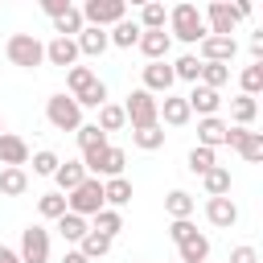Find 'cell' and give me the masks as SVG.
Masks as SVG:
<instances>
[{
	"instance_id": "44dd1931",
	"label": "cell",
	"mask_w": 263,
	"mask_h": 263,
	"mask_svg": "<svg viewBox=\"0 0 263 263\" xmlns=\"http://www.w3.org/2000/svg\"><path fill=\"white\" fill-rule=\"evenodd\" d=\"M74 45H78V53H86V58H99V53H103L111 41H107V29H90V25H86V29L74 37Z\"/></svg>"
},
{
	"instance_id": "74e56055",
	"label": "cell",
	"mask_w": 263,
	"mask_h": 263,
	"mask_svg": "<svg viewBox=\"0 0 263 263\" xmlns=\"http://www.w3.org/2000/svg\"><path fill=\"white\" fill-rule=\"evenodd\" d=\"M173 78H185V82L197 86V78H201V62H197L193 53H181V58L173 62Z\"/></svg>"
},
{
	"instance_id": "8fae6325",
	"label": "cell",
	"mask_w": 263,
	"mask_h": 263,
	"mask_svg": "<svg viewBox=\"0 0 263 263\" xmlns=\"http://www.w3.org/2000/svg\"><path fill=\"white\" fill-rule=\"evenodd\" d=\"M226 144H230V148H238V156H242V160H251V164H255V160H263V136H259V132L230 127V132H226Z\"/></svg>"
},
{
	"instance_id": "3957f363",
	"label": "cell",
	"mask_w": 263,
	"mask_h": 263,
	"mask_svg": "<svg viewBox=\"0 0 263 263\" xmlns=\"http://www.w3.org/2000/svg\"><path fill=\"white\" fill-rule=\"evenodd\" d=\"M103 210V181L99 177H86L78 189L66 193V214H78V218H95Z\"/></svg>"
},
{
	"instance_id": "bcb514c9",
	"label": "cell",
	"mask_w": 263,
	"mask_h": 263,
	"mask_svg": "<svg viewBox=\"0 0 263 263\" xmlns=\"http://www.w3.org/2000/svg\"><path fill=\"white\" fill-rule=\"evenodd\" d=\"M230 263H259V251L255 247H234L230 251Z\"/></svg>"
},
{
	"instance_id": "4fadbf2b",
	"label": "cell",
	"mask_w": 263,
	"mask_h": 263,
	"mask_svg": "<svg viewBox=\"0 0 263 263\" xmlns=\"http://www.w3.org/2000/svg\"><path fill=\"white\" fill-rule=\"evenodd\" d=\"M136 45L144 49V58H148V62H164V58H168V49H173V37H168L164 29H152V33L144 29Z\"/></svg>"
},
{
	"instance_id": "83f0119b",
	"label": "cell",
	"mask_w": 263,
	"mask_h": 263,
	"mask_svg": "<svg viewBox=\"0 0 263 263\" xmlns=\"http://www.w3.org/2000/svg\"><path fill=\"white\" fill-rule=\"evenodd\" d=\"M123 123H127V115H123L119 103H103V107H99V123H95V127H99L103 136H107V132H119Z\"/></svg>"
},
{
	"instance_id": "d6986e66",
	"label": "cell",
	"mask_w": 263,
	"mask_h": 263,
	"mask_svg": "<svg viewBox=\"0 0 263 263\" xmlns=\"http://www.w3.org/2000/svg\"><path fill=\"white\" fill-rule=\"evenodd\" d=\"M156 119H164L168 127H185V123H189V103H185V99H177V95H164V103H160Z\"/></svg>"
},
{
	"instance_id": "603a6c76",
	"label": "cell",
	"mask_w": 263,
	"mask_h": 263,
	"mask_svg": "<svg viewBox=\"0 0 263 263\" xmlns=\"http://www.w3.org/2000/svg\"><path fill=\"white\" fill-rule=\"evenodd\" d=\"M210 259V238L205 234H193L177 247V263H205Z\"/></svg>"
},
{
	"instance_id": "f35d334b",
	"label": "cell",
	"mask_w": 263,
	"mask_h": 263,
	"mask_svg": "<svg viewBox=\"0 0 263 263\" xmlns=\"http://www.w3.org/2000/svg\"><path fill=\"white\" fill-rule=\"evenodd\" d=\"M168 25V12H164V4H144L140 8V29H164Z\"/></svg>"
},
{
	"instance_id": "836d02e7",
	"label": "cell",
	"mask_w": 263,
	"mask_h": 263,
	"mask_svg": "<svg viewBox=\"0 0 263 263\" xmlns=\"http://www.w3.org/2000/svg\"><path fill=\"white\" fill-rule=\"evenodd\" d=\"M255 115H259V103H255L251 95H238V99H230V119H234L238 127H247Z\"/></svg>"
},
{
	"instance_id": "277c9868",
	"label": "cell",
	"mask_w": 263,
	"mask_h": 263,
	"mask_svg": "<svg viewBox=\"0 0 263 263\" xmlns=\"http://www.w3.org/2000/svg\"><path fill=\"white\" fill-rule=\"evenodd\" d=\"M4 53H8V62L21 66V70H33V66L45 62V45H41L33 33H12L8 45H4Z\"/></svg>"
},
{
	"instance_id": "b9f144b4",
	"label": "cell",
	"mask_w": 263,
	"mask_h": 263,
	"mask_svg": "<svg viewBox=\"0 0 263 263\" xmlns=\"http://www.w3.org/2000/svg\"><path fill=\"white\" fill-rule=\"evenodd\" d=\"M86 259H103L107 251H111V238H103V234H95V230H86L82 234V247H78Z\"/></svg>"
},
{
	"instance_id": "816d5d0a",
	"label": "cell",
	"mask_w": 263,
	"mask_h": 263,
	"mask_svg": "<svg viewBox=\"0 0 263 263\" xmlns=\"http://www.w3.org/2000/svg\"><path fill=\"white\" fill-rule=\"evenodd\" d=\"M0 136H4V119H0Z\"/></svg>"
},
{
	"instance_id": "2e32d148",
	"label": "cell",
	"mask_w": 263,
	"mask_h": 263,
	"mask_svg": "<svg viewBox=\"0 0 263 263\" xmlns=\"http://www.w3.org/2000/svg\"><path fill=\"white\" fill-rule=\"evenodd\" d=\"M205 218H210L214 226L230 230V226L238 222V205H234L230 197H210V201H205Z\"/></svg>"
},
{
	"instance_id": "484cf974",
	"label": "cell",
	"mask_w": 263,
	"mask_h": 263,
	"mask_svg": "<svg viewBox=\"0 0 263 263\" xmlns=\"http://www.w3.org/2000/svg\"><path fill=\"white\" fill-rule=\"evenodd\" d=\"M90 230H95V234H103V238H115V234L123 230V214H119V210H107V205H103V210L95 214V226H90Z\"/></svg>"
},
{
	"instance_id": "5b68a950",
	"label": "cell",
	"mask_w": 263,
	"mask_h": 263,
	"mask_svg": "<svg viewBox=\"0 0 263 263\" xmlns=\"http://www.w3.org/2000/svg\"><path fill=\"white\" fill-rule=\"evenodd\" d=\"M45 119H49L58 132H78V127H82V107H78L70 95H49V99H45Z\"/></svg>"
},
{
	"instance_id": "7a4b0ae2",
	"label": "cell",
	"mask_w": 263,
	"mask_h": 263,
	"mask_svg": "<svg viewBox=\"0 0 263 263\" xmlns=\"http://www.w3.org/2000/svg\"><path fill=\"white\" fill-rule=\"evenodd\" d=\"M123 160H127V152L123 148H115V144H107V148H95V152H82V168H86V177H123Z\"/></svg>"
},
{
	"instance_id": "4dcf8cb0",
	"label": "cell",
	"mask_w": 263,
	"mask_h": 263,
	"mask_svg": "<svg viewBox=\"0 0 263 263\" xmlns=\"http://www.w3.org/2000/svg\"><path fill=\"white\" fill-rule=\"evenodd\" d=\"M201 185H205V193H210V197H226V193H230V168L214 164V168L201 177Z\"/></svg>"
},
{
	"instance_id": "4316f807",
	"label": "cell",
	"mask_w": 263,
	"mask_h": 263,
	"mask_svg": "<svg viewBox=\"0 0 263 263\" xmlns=\"http://www.w3.org/2000/svg\"><path fill=\"white\" fill-rule=\"evenodd\" d=\"M29 189V173L25 168H0V193L4 197H21Z\"/></svg>"
},
{
	"instance_id": "ac0fdd59",
	"label": "cell",
	"mask_w": 263,
	"mask_h": 263,
	"mask_svg": "<svg viewBox=\"0 0 263 263\" xmlns=\"http://www.w3.org/2000/svg\"><path fill=\"white\" fill-rule=\"evenodd\" d=\"M226 132H230V123H222L218 115L197 119V144H201V148H218V144H226Z\"/></svg>"
},
{
	"instance_id": "e575fe53",
	"label": "cell",
	"mask_w": 263,
	"mask_h": 263,
	"mask_svg": "<svg viewBox=\"0 0 263 263\" xmlns=\"http://www.w3.org/2000/svg\"><path fill=\"white\" fill-rule=\"evenodd\" d=\"M86 230H90V226H86V218H78V214H62V218H58V234H62L66 242H82Z\"/></svg>"
},
{
	"instance_id": "1f68e13d",
	"label": "cell",
	"mask_w": 263,
	"mask_h": 263,
	"mask_svg": "<svg viewBox=\"0 0 263 263\" xmlns=\"http://www.w3.org/2000/svg\"><path fill=\"white\" fill-rule=\"evenodd\" d=\"M82 29H86V25H82V12H78L74 4H70V8H66L58 21H53V33H58V37H78Z\"/></svg>"
},
{
	"instance_id": "cb8c5ba5",
	"label": "cell",
	"mask_w": 263,
	"mask_h": 263,
	"mask_svg": "<svg viewBox=\"0 0 263 263\" xmlns=\"http://www.w3.org/2000/svg\"><path fill=\"white\" fill-rule=\"evenodd\" d=\"M140 33H144V29H140L136 21H127V16H123L119 25H111V33H107V41H111V45H119V49H132V45L140 41Z\"/></svg>"
},
{
	"instance_id": "9c48e42d",
	"label": "cell",
	"mask_w": 263,
	"mask_h": 263,
	"mask_svg": "<svg viewBox=\"0 0 263 263\" xmlns=\"http://www.w3.org/2000/svg\"><path fill=\"white\" fill-rule=\"evenodd\" d=\"M205 33L210 37H230L234 33V25H238V12H234V4H226V0H214L210 8H205Z\"/></svg>"
},
{
	"instance_id": "6da1fadb",
	"label": "cell",
	"mask_w": 263,
	"mask_h": 263,
	"mask_svg": "<svg viewBox=\"0 0 263 263\" xmlns=\"http://www.w3.org/2000/svg\"><path fill=\"white\" fill-rule=\"evenodd\" d=\"M168 37H177V41H185V45H197V41H205L210 33H205V21H201V12H197V4H177L173 12H168Z\"/></svg>"
},
{
	"instance_id": "681fc988",
	"label": "cell",
	"mask_w": 263,
	"mask_h": 263,
	"mask_svg": "<svg viewBox=\"0 0 263 263\" xmlns=\"http://www.w3.org/2000/svg\"><path fill=\"white\" fill-rule=\"evenodd\" d=\"M62 263H90V259H86L82 251H66V255H62Z\"/></svg>"
},
{
	"instance_id": "7dc6e473",
	"label": "cell",
	"mask_w": 263,
	"mask_h": 263,
	"mask_svg": "<svg viewBox=\"0 0 263 263\" xmlns=\"http://www.w3.org/2000/svg\"><path fill=\"white\" fill-rule=\"evenodd\" d=\"M41 8H45V16H49V21H58V16L70 8V0H41Z\"/></svg>"
},
{
	"instance_id": "8992f818",
	"label": "cell",
	"mask_w": 263,
	"mask_h": 263,
	"mask_svg": "<svg viewBox=\"0 0 263 263\" xmlns=\"http://www.w3.org/2000/svg\"><path fill=\"white\" fill-rule=\"evenodd\" d=\"M78 12H82V25L107 29V25H119V21L127 16V4H123V0H86Z\"/></svg>"
},
{
	"instance_id": "f1b7e54d",
	"label": "cell",
	"mask_w": 263,
	"mask_h": 263,
	"mask_svg": "<svg viewBox=\"0 0 263 263\" xmlns=\"http://www.w3.org/2000/svg\"><path fill=\"white\" fill-rule=\"evenodd\" d=\"M132 144L144 148V152H156V148H164V127H160V123H152V127H136V132H132Z\"/></svg>"
},
{
	"instance_id": "9a60e30c",
	"label": "cell",
	"mask_w": 263,
	"mask_h": 263,
	"mask_svg": "<svg viewBox=\"0 0 263 263\" xmlns=\"http://www.w3.org/2000/svg\"><path fill=\"white\" fill-rule=\"evenodd\" d=\"M185 103H189V115H193V111H197V115H201V119H210V115H214V111H218V103H222V95H218V90H210V86H201V82H197V86H193V90H189V95H185Z\"/></svg>"
},
{
	"instance_id": "8d00e7d4",
	"label": "cell",
	"mask_w": 263,
	"mask_h": 263,
	"mask_svg": "<svg viewBox=\"0 0 263 263\" xmlns=\"http://www.w3.org/2000/svg\"><path fill=\"white\" fill-rule=\"evenodd\" d=\"M37 214L49 218V222H58V218L66 214V193H41V197H37Z\"/></svg>"
},
{
	"instance_id": "e0dca14e",
	"label": "cell",
	"mask_w": 263,
	"mask_h": 263,
	"mask_svg": "<svg viewBox=\"0 0 263 263\" xmlns=\"http://www.w3.org/2000/svg\"><path fill=\"white\" fill-rule=\"evenodd\" d=\"M173 82H177V78H173V66H164V62H148V66H144V90H148V95H156V90L168 95Z\"/></svg>"
},
{
	"instance_id": "f6af8a7d",
	"label": "cell",
	"mask_w": 263,
	"mask_h": 263,
	"mask_svg": "<svg viewBox=\"0 0 263 263\" xmlns=\"http://www.w3.org/2000/svg\"><path fill=\"white\" fill-rule=\"evenodd\" d=\"M193 234H197V226H193L189 218H181V222H173V226H168V238H173L177 247H181L185 238H193Z\"/></svg>"
},
{
	"instance_id": "ee69618b",
	"label": "cell",
	"mask_w": 263,
	"mask_h": 263,
	"mask_svg": "<svg viewBox=\"0 0 263 263\" xmlns=\"http://www.w3.org/2000/svg\"><path fill=\"white\" fill-rule=\"evenodd\" d=\"M58 164H62V160H58V152H49V148L33 152V173H37V177H53V173H58Z\"/></svg>"
},
{
	"instance_id": "7bdbcfd3",
	"label": "cell",
	"mask_w": 263,
	"mask_h": 263,
	"mask_svg": "<svg viewBox=\"0 0 263 263\" xmlns=\"http://www.w3.org/2000/svg\"><path fill=\"white\" fill-rule=\"evenodd\" d=\"M238 82H242V95H251V99H255V95L263 90V66H259V62H251V66L242 70V78H238Z\"/></svg>"
},
{
	"instance_id": "c3c4849f",
	"label": "cell",
	"mask_w": 263,
	"mask_h": 263,
	"mask_svg": "<svg viewBox=\"0 0 263 263\" xmlns=\"http://www.w3.org/2000/svg\"><path fill=\"white\" fill-rule=\"evenodd\" d=\"M251 58L263 66V33H255V37H251Z\"/></svg>"
},
{
	"instance_id": "d590c367",
	"label": "cell",
	"mask_w": 263,
	"mask_h": 263,
	"mask_svg": "<svg viewBox=\"0 0 263 263\" xmlns=\"http://www.w3.org/2000/svg\"><path fill=\"white\" fill-rule=\"evenodd\" d=\"M90 82H95V70H90V66H70V70H66V86H70V99H78V95H82Z\"/></svg>"
},
{
	"instance_id": "30bf717a",
	"label": "cell",
	"mask_w": 263,
	"mask_h": 263,
	"mask_svg": "<svg viewBox=\"0 0 263 263\" xmlns=\"http://www.w3.org/2000/svg\"><path fill=\"white\" fill-rule=\"evenodd\" d=\"M238 53V45H234V37H205V41H197V62H218V66H230V58Z\"/></svg>"
},
{
	"instance_id": "d6a6232c",
	"label": "cell",
	"mask_w": 263,
	"mask_h": 263,
	"mask_svg": "<svg viewBox=\"0 0 263 263\" xmlns=\"http://www.w3.org/2000/svg\"><path fill=\"white\" fill-rule=\"evenodd\" d=\"M201 86H210V90H222L226 82H230V66H218V62H201V78H197Z\"/></svg>"
},
{
	"instance_id": "f907efd6",
	"label": "cell",
	"mask_w": 263,
	"mask_h": 263,
	"mask_svg": "<svg viewBox=\"0 0 263 263\" xmlns=\"http://www.w3.org/2000/svg\"><path fill=\"white\" fill-rule=\"evenodd\" d=\"M0 263H21V255L12 247H0Z\"/></svg>"
},
{
	"instance_id": "7c38bea8",
	"label": "cell",
	"mask_w": 263,
	"mask_h": 263,
	"mask_svg": "<svg viewBox=\"0 0 263 263\" xmlns=\"http://www.w3.org/2000/svg\"><path fill=\"white\" fill-rule=\"evenodd\" d=\"M0 164H4V168H25V164H29V144H25L21 136L4 132V136H0Z\"/></svg>"
},
{
	"instance_id": "5bb4252c",
	"label": "cell",
	"mask_w": 263,
	"mask_h": 263,
	"mask_svg": "<svg viewBox=\"0 0 263 263\" xmlns=\"http://www.w3.org/2000/svg\"><path fill=\"white\" fill-rule=\"evenodd\" d=\"M45 62H49V66H62V70H70V66L78 62V45H74V37H53V41L45 45Z\"/></svg>"
},
{
	"instance_id": "ab89813d",
	"label": "cell",
	"mask_w": 263,
	"mask_h": 263,
	"mask_svg": "<svg viewBox=\"0 0 263 263\" xmlns=\"http://www.w3.org/2000/svg\"><path fill=\"white\" fill-rule=\"evenodd\" d=\"M74 103H78V107H95V111H99V107L107 103V82H103V78H95V82H90Z\"/></svg>"
},
{
	"instance_id": "7402d4cb",
	"label": "cell",
	"mask_w": 263,
	"mask_h": 263,
	"mask_svg": "<svg viewBox=\"0 0 263 263\" xmlns=\"http://www.w3.org/2000/svg\"><path fill=\"white\" fill-rule=\"evenodd\" d=\"M53 181H58V193H70V189H78V185L86 181V168H82V160H66V164H58Z\"/></svg>"
},
{
	"instance_id": "ffe728a7",
	"label": "cell",
	"mask_w": 263,
	"mask_h": 263,
	"mask_svg": "<svg viewBox=\"0 0 263 263\" xmlns=\"http://www.w3.org/2000/svg\"><path fill=\"white\" fill-rule=\"evenodd\" d=\"M127 201H132V181H127V177L103 181V205H107V210H119V205H127Z\"/></svg>"
},
{
	"instance_id": "f546056e",
	"label": "cell",
	"mask_w": 263,
	"mask_h": 263,
	"mask_svg": "<svg viewBox=\"0 0 263 263\" xmlns=\"http://www.w3.org/2000/svg\"><path fill=\"white\" fill-rule=\"evenodd\" d=\"M214 164H218V160H214V148H201V144L189 148V156H185V168H189L193 177H205Z\"/></svg>"
},
{
	"instance_id": "d4e9b609",
	"label": "cell",
	"mask_w": 263,
	"mask_h": 263,
	"mask_svg": "<svg viewBox=\"0 0 263 263\" xmlns=\"http://www.w3.org/2000/svg\"><path fill=\"white\" fill-rule=\"evenodd\" d=\"M164 210L173 214V222H181V218H193L197 201H193V193H185V189H173V193L164 197Z\"/></svg>"
},
{
	"instance_id": "60d3db41",
	"label": "cell",
	"mask_w": 263,
	"mask_h": 263,
	"mask_svg": "<svg viewBox=\"0 0 263 263\" xmlns=\"http://www.w3.org/2000/svg\"><path fill=\"white\" fill-rule=\"evenodd\" d=\"M74 136H78V148H82V152H95V148H107V136H103V132H99L95 123H82V127H78Z\"/></svg>"
},
{
	"instance_id": "ba28073f",
	"label": "cell",
	"mask_w": 263,
	"mask_h": 263,
	"mask_svg": "<svg viewBox=\"0 0 263 263\" xmlns=\"http://www.w3.org/2000/svg\"><path fill=\"white\" fill-rule=\"evenodd\" d=\"M16 255H21V263H49V230L45 226H25Z\"/></svg>"
},
{
	"instance_id": "52a82bcc",
	"label": "cell",
	"mask_w": 263,
	"mask_h": 263,
	"mask_svg": "<svg viewBox=\"0 0 263 263\" xmlns=\"http://www.w3.org/2000/svg\"><path fill=\"white\" fill-rule=\"evenodd\" d=\"M156 111H160V99H156V95H148L144 86H140V90H132V95H127V103H123V115H127V123H132V127H152V123H160V119H156Z\"/></svg>"
}]
</instances>
